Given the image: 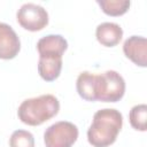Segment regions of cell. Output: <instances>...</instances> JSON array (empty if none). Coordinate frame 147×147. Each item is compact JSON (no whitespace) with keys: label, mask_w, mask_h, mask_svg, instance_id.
I'll list each match as a JSON object with an SVG mask.
<instances>
[{"label":"cell","mask_w":147,"mask_h":147,"mask_svg":"<svg viewBox=\"0 0 147 147\" xmlns=\"http://www.w3.org/2000/svg\"><path fill=\"white\" fill-rule=\"evenodd\" d=\"M10 147H34L33 134L26 130H16L9 138Z\"/></svg>","instance_id":"cell-14"},{"label":"cell","mask_w":147,"mask_h":147,"mask_svg":"<svg viewBox=\"0 0 147 147\" xmlns=\"http://www.w3.org/2000/svg\"><path fill=\"white\" fill-rule=\"evenodd\" d=\"M21 49V41L14 29L7 24L0 22V59L11 60Z\"/></svg>","instance_id":"cell-6"},{"label":"cell","mask_w":147,"mask_h":147,"mask_svg":"<svg viewBox=\"0 0 147 147\" xmlns=\"http://www.w3.org/2000/svg\"><path fill=\"white\" fill-rule=\"evenodd\" d=\"M78 138V127L68 121H60L48 126L44 132L46 147H71Z\"/></svg>","instance_id":"cell-4"},{"label":"cell","mask_w":147,"mask_h":147,"mask_svg":"<svg viewBox=\"0 0 147 147\" xmlns=\"http://www.w3.org/2000/svg\"><path fill=\"white\" fill-rule=\"evenodd\" d=\"M129 119L131 126L137 131L147 130V106L145 103L137 105L131 108L129 113Z\"/></svg>","instance_id":"cell-13"},{"label":"cell","mask_w":147,"mask_h":147,"mask_svg":"<svg viewBox=\"0 0 147 147\" xmlns=\"http://www.w3.org/2000/svg\"><path fill=\"white\" fill-rule=\"evenodd\" d=\"M17 23L25 30L36 32L40 31L48 24V13L47 10L32 2L24 3L16 13Z\"/></svg>","instance_id":"cell-5"},{"label":"cell","mask_w":147,"mask_h":147,"mask_svg":"<svg viewBox=\"0 0 147 147\" xmlns=\"http://www.w3.org/2000/svg\"><path fill=\"white\" fill-rule=\"evenodd\" d=\"M96 40L106 47H114L119 44L123 37V30L117 23L103 22L96 26Z\"/></svg>","instance_id":"cell-9"},{"label":"cell","mask_w":147,"mask_h":147,"mask_svg":"<svg viewBox=\"0 0 147 147\" xmlns=\"http://www.w3.org/2000/svg\"><path fill=\"white\" fill-rule=\"evenodd\" d=\"M123 125L122 114L114 108L98 110L87 130V140L93 147H108L113 145Z\"/></svg>","instance_id":"cell-1"},{"label":"cell","mask_w":147,"mask_h":147,"mask_svg":"<svg viewBox=\"0 0 147 147\" xmlns=\"http://www.w3.org/2000/svg\"><path fill=\"white\" fill-rule=\"evenodd\" d=\"M59 110L60 102L57 98L53 94H42L24 100L17 109V116L22 123L37 126L56 116Z\"/></svg>","instance_id":"cell-2"},{"label":"cell","mask_w":147,"mask_h":147,"mask_svg":"<svg viewBox=\"0 0 147 147\" xmlns=\"http://www.w3.org/2000/svg\"><path fill=\"white\" fill-rule=\"evenodd\" d=\"M76 88L82 99L96 101V75L90 71L80 72L76 80Z\"/></svg>","instance_id":"cell-11"},{"label":"cell","mask_w":147,"mask_h":147,"mask_svg":"<svg viewBox=\"0 0 147 147\" xmlns=\"http://www.w3.org/2000/svg\"><path fill=\"white\" fill-rule=\"evenodd\" d=\"M96 3L101 7L102 11L109 16L124 15L131 5L127 0H96Z\"/></svg>","instance_id":"cell-12"},{"label":"cell","mask_w":147,"mask_h":147,"mask_svg":"<svg viewBox=\"0 0 147 147\" xmlns=\"http://www.w3.org/2000/svg\"><path fill=\"white\" fill-rule=\"evenodd\" d=\"M124 55L134 64L145 68L147 65V40L141 36H131L123 44Z\"/></svg>","instance_id":"cell-7"},{"label":"cell","mask_w":147,"mask_h":147,"mask_svg":"<svg viewBox=\"0 0 147 147\" xmlns=\"http://www.w3.org/2000/svg\"><path fill=\"white\" fill-rule=\"evenodd\" d=\"M68 48V41L61 34H48L40 38L37 42V51L39 55L53 54L62 56Z\"/></svg>","instance_id":"cell-10"},{"label":"cell","mask_w":147,"mask_h":147,"mask_svg":"<svg viewBox=\"0 0 147 147\" xmlns=\"http://www.w3.org/2000/svg\"><path fill=\"white\" fill-rule=\"evenodd\" d=\"M62 70V56L44 54L39 55L38 61V72L39 76L46 82L55 80Z\"/></svg>","instance_id":"cell-8"},{"label":"cell","mask_w":147,"mask_h":147,"mask_svg":"<svg viewBox=\"0 0 147 147\" xmlns=\"http://www.w3.org/2000/svg\"><path fill=\"white\" fill-rule=\"evenodd\" d=\"M125 93V80L115 70L96 75V101L117 102Z\"/></svg>","instance_id":"cell-3"}]
</instances>
